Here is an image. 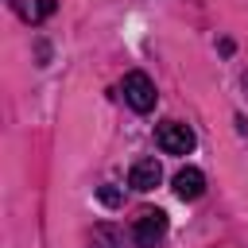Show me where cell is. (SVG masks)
<instances>
[{
    "label": "cell",
    "instance_id": "1",
    "mask_svg": "<svg viewBox=\"0 0 248 248\" xmlns=\"http://www.w3.org/2000/svg\"><path fill=\"white\" fill-rule=\"evenodd\" d=\"M120 93H124V101H128L136 112H151V108H155V101H159V93H155V81H151L143 70H132V74H124V85H120Z\"/></svg>",
    "mask_w": 248,
    "mask_h": 248
},
{
    "label": "cell",
    "instance_id": "2",
    "mask_svg": "<svg viewBox=\"0 0 248 248\" xmlns=\"http://www.w3.org/2000/svg\"><path fill=\"white\" fill-rule=\"evenodd\" d=\"M155 140H159V147H163L167 155H190L194 143H198V136H194L186 124H178V120L159 124V128H155Z\"/></svg>",
    "mask_w": 248,
    "mask_h": 248
},
{
    "label": "cell",
    "instance_id": "4",
    "mask_svg": "<svg viewBox=\"0 0 248 248\" xmlns=\"http://www.w3.org/2000/svg\"><path fill=\"white\" fill-rule=\"evenodd\" d=\"M159 182H163L159 159H140V163H132V170H128V186H132V190L147 194V190H155Z\"/></svg>",
    "mask_w": 248,
    "mask_h": 248
},
{
    "label": "cell",
    "instance_id": "6",
    "mask_svg": "<svg viewBox=\"0 0 248 248\" xmlns=\"http://www.w3.org/2000/svg\"><path fill=\"white\" fill-rule=\"evenodd\" d=\"M89 248H124V236H120L116 225H93Z\"/></svg>",
    "mask_w": 248,
    "mask_h": 248
},
{
    "label": "cell",
    "instance_id": "3",
    "mask_svg": "<svg viewBox=\"0 0 248 248\" xmlns=\"http://www.w3.org/2000/svg\"><path fill=\"white\" fill-rule=\"evenodd\" d=\"M163 232H167V213L163 209H143L136 217V225H132V240L140 248H155L163 240Z\"/></svg>",
    "mask_w": 248,
    "mask_h": 248
},
{
    "label": "cell",
    "instance_id": "8",
    "mask_svg": "<svg viewBox=\"0 0 248 248\" xmlns=\"http://www.w3.org/2000/svg\"><path fill=\"white\" fill-rule=\"evenodd\" d=\"M54 8H58V0H39V8H35V16H39V19H46V16L54 12Z\"/></svg>",
    "mask_w": 248,
    "mask_h": 248
},
{
    "label": "cell",
    "instance_id": "5",
    "mask_svg": "<svg viewBox=\"0 0 248 248\" xmlns=\"http://www.w3.org/2000/svg\"><path fill=\"white\" fill-rule=\"evenodd\" d=\"M174 194H178L182 202L202 198V194H205V174H202L198 167H182V170L174 174Z\"/></svg>",
    "mask_w": 248,
    "mask_h": 248
},
{
    "label": "cell",
    "instance_id": "7",
    "mask_svg": "<svg viewBox=\"0 0 248 248\" xmlns=\"http://www.w3.org/2000/svg\"><path fill=\"white\" fill-rule=\"evenodd\" d=\"M97 198H101V205H108V209H116V205L124 202V194H120L116 186H101V190H97Z\"/></svg>",
    "mask_w": 248,
    "mask_h": 248
},
{
    "label": "cell",
    "instance_id": "9",
    "mask_svg": "<svg viewBox=\"0 0 248 248\" xmlns=\"http://www.w3.org/2000/svg\"><path fill=\"white\" fill-rule=\"evenodd\" d=\"M12 8H19V0H12Z\"/></svg>",
    "mask_w": 248,
    "mask_h": 248
}]
</instances>
